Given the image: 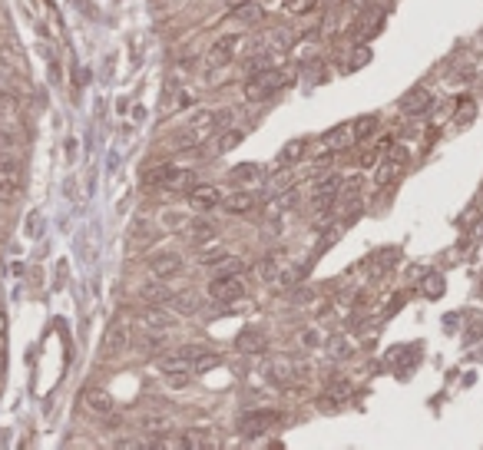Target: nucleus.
Returning <instances> with one entry per match:
<instances>
[{
  "label": "nucleus",
  "mask_w": 483,
  "mask_h": 450,
  "mask_svg": "<svg viewBox=\"0 0 483 450\" xmlns=\"http://www.w3.org/2000/svg\"><path fill=\"white\" fill-rule=\"evenodd\" d=\"M146 182L182 192V189H192V186H195V175H192V169H176V166H156L153 173L146 175Z\"/></svg>",
  "instance_id": "nucleus-2"
},
{
  "label": "nucleus",
  "mask_w": 483,
  "mask_h": 450,
  "mask_svg": "<svg viewBox=\"0 0 483 450\" xmlns=\"http://www.w3.org/2000/svg\"><path fill=\"white\" fill-rule=\"evenodd\" d=\"M258 166H252V163H245V166H239V169H235V173H232V179H235V182H252V179H258Z\"/></svg>",
  "instance_id": "nucleus-23"
},
{
  "label": "nucleus",
  "mask_w": 483,
  "mask_h": 450,
  "mask_svg": "<svg viewBox=\"0 0 483 450\" xmlns=\"http://www.w3.org/2000/svg\"><path fill=\"white\" fill-rule=\"evenodd\" d=\"M315 7H318V0H288V3H285V10L295 13V17H305V13H311Z\"/></svg>",
  "instance_id": "nucleus-21"
},
{
  "label": "nucleus",
  "mask_w": 483,
  "mask_h": 450,
  "mask_svg": "<svg viewBox=\"0 0 483 450\" xmlns=\"http://www.w3.org/2000/svg\"><path fill=\"white\" fill-rule=\"evenodd\" d=\"M444 278L440 275H427V282H424V295H427V298H440V295H444Z\"/></svg>",
  "instance_id": "nucleus-22"
},
{
  "label": "nucleus",
  "mask_w": 483,
  "mask_h": 450,
  "mask_svg": "<svg viewBox=\"0 0 483 450\" xmlns=\"http://www.w3.org/2000/svg\"><path fill=\"white\" fill-rule=\"evenodd\" d=\"M374 129H378V116H361V119L355 123V129H351V133H355L357 143H364V139H368L371 133H374Z\"/></svg>",
  "instance_id": "nucleus-18"
},
{
  "label": "nucleus",
  "mask_w": 483,
  "mask_h": 450,
  "mask_svg": "<svg viewBox=\"0 0 483 450\" xmlns=\"http://www.w3.org/2000/svg\"><path fill=\"white\" fill-rule=\"evenodd\" d=\"M397 169H401V166H394L391 159H387V163L378 169V175H374V179H378V186H387V182H391V179L397 175Z\"/></svg>",
  "instance_id": "nucleus-26"
},
{
  "label": "nucleus",
  "mask_w": 483,
  "mask_h": 450,
  "mask_svg": "<svg viewBox=\"0 0 483 450\" xmlns=\"http://www.w3.org/2000/svg\"><path fill=\"white\" fill-rule=\"evenodd\" d=\"M142 430H149V434H169L172 430V417L169 414H149V417H142Z\"/></svg>",
  "instance_id": "nucleus-17"
},
{
  "label": "nucleus",
  "mask_w": 483,
  "mask_h": 450,
  "mask_svg": "<svg viewBox=\"0 0 483 450\" xmlns=\"http://www.w3.org/2000/svg\"><path fill=\"white\" fill-rule=\"evenodd\" d=\"M235 348L262 354V351H265V338H262V331H242V335L235 338Z\"/></svg>",
  "instance_id": "nucleus-16"
},
{
  "label": "nucleus",
  "mask_w": 483,
  "mask_h": 450,
  "mask_svg": "<svg viewBox=\"0 0 483 450\" xmlns=\"http://www.w3.org/2000/svg\"><path fill=\"white\" fill-rule=\"evenodd\" d=\"M140 295H142L146 301H153V305H159V301H169V298H172V295H169V291H165L163 285H142Z\"/></svg>",
  "instance_id": "nucleus-20"
},
{
  "label": "nucleus",
  "mask_w": 483,
  "mask_h": 450,
  "mask_svg": "<svg viewBox=\"0 0 483 450\" xmlns=\"http://www.w3.org/2000/svg\"><path fill=\"white\" fill-rule=\"evenodd\" d=\"M397 262V249H391V252H384V255H378V265L381 268H387V265H394Z\"/></svg>",
  "instance_id": "nucleus-32"
},
{
  "label": "nucleus",
  "mask_w": 483,
  "mask_h": 450,
  "mask_svg": "<svg viewBox=\"0 0 483 450\" xmlns=\"http://www.w3.org/2000/svg\"><path fill=\"white\" fill-rule=\"evenodd\" d=\"M278 421H281L278 411H252V414H245V417H242L239 430L245 434V437H258V434L272 430V427L278 424Z\"/></svg>",
  "instance_id": "nucleus-3"
},
{
  "label": "nucleus",
  "mask_w": 483,
  "mask_h": 450,
  "mask_svg": "<svg viewBox=\"0 0 483 450\" xmlns=\"http://www.w3.org/2000/svg\"><path fill=\"white\" fill-rule=\"evenodd\" d=\"M80 400H83L87 414H96V417H106V414L113 411V398H110L103 388H87Z\"/></svg>",
  "instance_id": "nucleus-10"
},
{
  "label": "nucleus",
  "mask_w": 483,
  "mask_h": 450,
  "mask_svg": "<svg viewBox=\"0 0 483 450\" xmlns=\"http://www.w3.org/2000/svg\"><path fill=\"white\" fill-rule=\"evenodd\" d=\"M189 235L195 238V242H205V238H212V235H216V228H212L209 222H195V225H192V232H189Z\"/></svg>",
  "instance_id": "nucleus-28"
},
{
  "label": "nucleus",
  "mask_w": 483,
  "mask_h": 450,
  "mask_svg": "<svg viewBox=\"0 0 483 450\" xmlns=\"http://www.w3.org/2000/svg\"><path fill=\"white\" fill-rule=\"evenodd\" d=\"M338 192H341V179H338V175L321 179L318 186H315V209H318V212H325L331 202L338 199Z\"/></svg>",
  "instance_id": "nucleus-12"
},
{
  "label": "nucleus",
  "mask_w": 483,
  "mask_h": 450,
  "mask_svg": "<svg viewBox=\"0 0 483 450\" xmlns=\"http://www.w3.org/2000/svg\"><path fill=\"white\" fill-rule=\"evenodd\" d=\"M245 3H252V0H229V7H232V10H242Z\"/></svg>",
  "instance_id": "nucleus-34"
},
{
  "label": "nucleus",
  "mask_w": 483,
  "mask_h": 450,
  "mask_svg": "<svg viewBox=\"0 0 483 450\" xmlns=\"http://www.w3.org/2000/svg\"><path fill=\"white\" fill-rule=\"evenodd\" d=\"M255 275L262 278V282H272V278H275V262H272V259L258 262V265H255Z\"/></svg>",
  "instance_id": "nucleus-30"
},
{
  "label": "nucleus",
  "mask_w": 483,
  "mask_h": 450,
  "mask_svg": "<svg viewBox=\"0 0 483 450\" xmlns=\"http://www.w3.org/2000/svg\"><path fill=\"white\" fill-rule=\"evenodd\" d=\"M189 205L195 212H209V209L222 205V192H218L216 186H192L189 189Z\"/></svg>",
  "instance_id": "nucleus-7"
},
{
  "label": "nucleus",
  "mask_w": 483,
  "mask_h": 450,
  "mask_svg": "<svg viewBox=\"0 0 483 450\" xmlns=\"http://www.w3.org/2000/svg\"><path fill=\"white\" fill-rule=\"evenodd\" d=\"M222 205L232 215H245L255 209V196L252 192H232V196H222Z\"/></svg>",
  "instance_id": "nucleus-13"
},
{
  "label": "nucleus",
  "mask_w": 483,
  "mask_h": 450,
  "mask_svg": "<svg viewBox=\"0 0 483 450\" xmlns=\"http://www.w3.org/2000/svg\"><path fill=\"white\" fill-rule=\"evenodd\" d=\"M473 116H477V103H473V100H460V106H457V123H470Z\"/></svg>",
  "instance_id": "nucleus-25"
},
{
  "label": "nucleus",
  "mask_w": 483,
  "mask_h": 450,
  "mask_svg": "<svg viewBox=\"0 0 483 450\" xmlns=\"http://www.w3.org/2000/svg\"><path fill=\"white\" fill-rule=\"evenodd\" d=\"M387 159L394 166H404L407 159H410V152H407V146H401V143H391V146H387Z\"/></svg>",
  "instance_id": "nucleus-24"
},
{
  "label": "nucleus",
  "mask_w": 483,
  "mask_h": 450,
  "mask_svg": "<svg viewBox=\"0 0 483 450\" xmlns=\"http://www.w3.org/2000/svg\"><path fill=\"white\" fill-rule=\"evenodd\" d=\"M368 60H371V50H357V53H355V60H351V66H364Z\"/></svg>",
  "instance_id": "nucleus-33"
},
{
  "label": "nucleus",
  "mask_w": 483,
  "mask_h": 450,
  "mask_svg": "<svg viewBox=\"0 0 483 450\" xmlns=\"http://www.w3.org/2000/svg\"><path fill=\"white\" fill-rule=\"evenodd\" d=\"M285 83H288V73H285V70H262V73H255L252 80L245 83V100L262 103V100H268V96H275Z\"/></svg>",
  "instance_id": "nucleus-1"
},
{
  "label": "nucleus",
  "mask_w": 483,
  "mask_h": 450,
  "mask_svg": "<svg viewBox=\"0 0 483 450\" xmlns=\"http://www.w3.org/2000/svg\"><path fill=\"white\" fill-rule=\"evenodd\" d=\"M209 295L216 301H235L245 295V285H242L235 275H216L209 282Z\"/></svg>",
  "instance_id": "nucleus-5"
},
{
  "label": "nucleus",
  "mask_w": 483,
  "mask_h": 450,
  "mask_svg": "<svg viewBox=\"0 0 483 450\" xmlns=\"http://www.w3.org/2000/svg\"><path fill=\"white\" fill-rule=\"evenodd\" d=\"M126 344H129V328L123 321H113V325L106 328V335H103V358L106 361L119 358L126 351Z\"/></svg>",
  "instance_id": "nucleus-4"
},
{
  "label": "nucleus",
  "mask_w": 483,
  "mask_h": 450,
  "mask_svg": "<svg viewBox=\"0 0 483 450\" xmlns=\"http://www.w3.org/2000/svg\"><path fill=\"white\" fill-rule=\"evenodd\" d=\"M189 377H192V371H169V375H165V384H169V388H186Z\"/></svg>",
  "instance_id": "nucleus-27"
},
{
  "label": "nucleus",
  "mask_w": 483,
  "mask_h": 450,
  "mask_svg": "<svg viewBox=\"0 0 483 450\" xmlns=\"http://www.w3.org/2000/svg\"><path fill=\"white\" fill-rule=\"evenodd\" d=\"M20 189V166L10 156H0V199H13Z\"/></svg>",
  "instance_id": "nucleus-6"
},
{
  "label": "nucleus",
  "mask_w": 483,
  "mask_h": 450,
  "mask_svg": "<svg viewBox=\"0 0 483 450\" xmlns=\"http://www.w3.org/2000/svg\"><path fill=\"white\" fill-rule=\"evenodd\" d=\"M302 152H305V143H302V139H295L292 146H285V150H281V159H288V163H295V159H298Z\"/></svg>",
  "instance_id": "nucleus-31"
},
{
  "label": "nucleus",
  "mask_w": 483,
  "mask_h": 450,
  "mask_svg": "<svg viewBox=\"0 0 483 450\" xmlns=\"http://www.w3.org/2000/svg\"><path fill=\"white\" fill-rule=\"evenodd\" d=\"M140 325H142V328H149V331H165V328L172 325V314L165 312V308H159V305H153V301H149V305H146V308L140 312Z\"/></svg>",
  "instance_id": "nucleus-11"
},
{
  "label": "nucleus",
  "mask_w": 483,
  "mask_h": 450,
  "mask_svg": "<svg viewBox=\"0 0 483 450\" xmlns=\"http://www.w3.org/2000/svg\"><path fill=\"white\" fill-rule=\"evenodd\" d=\"M149 272L156 278H176L182 272V255H172V252H163V255H153L149 259Z\"/></svg>",
  "instance_id": "nucleus-9"
},
{
  "label": "nucleus",
  "mask_w": 483,
  "mask_h": 450,
  "mask_svg": "<svg viewBox=\"0 0 483 450\" xmlns=\"http://www.w3.org/2000/svg\"><path fill=\"white\" fill-rule=\"evenodd\" d=\"M169 305L176 308L179 314H192V312H199V301L192 298V295H172L169 298Z\"/></svg>",
  "instance_id": "nucleus-19"
},
{
  "label": "nucleus",
  "mask_w": 483,
  "mask_h": 450,
  "mask_svg": "<svg viewBox=\"0 0 483 450\" xmlns=\"http://www.w3.org/2000/svg\"><path fill=\"white\" fill-rule=\"evenodd\" d=\"M239 143H242V133H239V129H229V133H222V136L216 139V146H205L202 156H222V152L235 150Z\"/></svg>",
  "instance_id": "nucleus-15"
},
{
  "label": "nucleus",
  "mask_w": 483,
  "mask_h": 450,
  "mask_svg": "<svg viewBox=\"0 0 483 450\" xmlns=\"http://www.w3.org/2000/svg\"><path fill=\"white\" fill-rule=\"evenodd\" d=\"M235 47H239V37H235V34H222V37L209 47L205 63H209V66H222V63H229V57L235 53Z\"/></svg>",
  "instance_id": "nucleus-8"
},
{
  "label": "nucleus",
  "mask_w": 483,
  "mask_h": 450,
  "mask_svg": "<svg viewBox=\"0 0 483 450\" xmlns=\"http://www.w3.org/2000/svg\"><path fill=\"white\" fill-rule=\"evenodd\" d=\"M344 136H348V126H334L331 133H325V143L328 146H344Z\"/></svg>",
  "instance_id": "nucleus-29"
},
{
  "label": "nucleus",
  "mask_w": 483,
  "mask_h": 450,
  "mask_svg": "<svg viewBox=\"0 0 483 450\" xmlns=\"http://www.w3.org/2000/svg\"><path fill=\"white\" fill-rule=\"evenodd\" d=\"M0 371H3V358H0Z\"/></svg>",
  "instance_id": "nucleus-35"
},
{
  "label": "nucleus",
  "mask_w": 483,
  "mask_h": 450,
  "mask_svg": "<svg viewBox=\"0 0 483 450\" xmlns=\"http://www.w3.org/2000/svg\"><path fill=\"white\" fill-rule=\"evenodd\" d=\"M431 100H433V96H431V89L417 87V89H410V93H407L404 100H401V110L414 116V112H424V110H427V106H431Z\"/></svg>",
  "instance_id": "nucleus-14"
}]
</instances>
